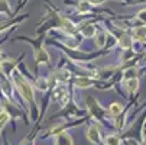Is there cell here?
<instances>
[{"instance_id": "cell-20", "label": "cell", "mask_w": 146, "mask_h": 145, "mask_svg": "<svg viewBox=\"0 0 146 145\" xmlns=\"http://www.w3.org/2000/svg\"><path fill=\"white\" fill-rule=\"evenodd\" d=\"M137 17L142 20V22H145L146 23V9H143V10H140L139 13H137Z\"/></svg>"}, {"instance_id": "cell-1", "label": "cell", "mask_w": 146, "mask_h": 145, "mask_svg": "<svg viewBox=\"0 0 146 145\" xmlns=\"http://www.w3.org/2000/svg\"><path fill=\"white\" fill-rule=\"evenodd\" d=\"M15 81H16V86H17L20 94L25 97V100L29 102V103H32V102H33V90H32V86H31L29 83H28L22 76H20V74H16V76H15Z\"/></svg>"}, {"instance_id": "cell-21", "label": "cell", "mask_w": 146, "mask_h": 145, "mask_svg": "<svg viewBox=\"0 0 146 145\" xmlns=\"http://www.w3.org/2000/svg\"><path fill=\"white\" fill-rule=\"evenodd\" d=\"M38 87H39L40 90H45V89H46V81L42 80V78H39V80H38Z\"/></svg>"}, {"instance_id": "cell-18", "label": "cell", "mask_w": 146, "mask_h": 145, "mask_svg": "<svg viewBox=\"0 0 146 145\" xmlns=\"http://www.w3.org/2000/svg\"><path fill=\"white\" fill-rule=\"evenodd\" d=\"M9 120V113L6 110H0V123H6Z\"/></svg>"}, {"instance_id": "cell-11", "label": "cell", "mask_w": 146, "mask_h": 145, "mask_svg": "<svg viewBox=\"0 0 146 145\" xmlns=\"http://www.w3.org/2000/svg\"><path fill=\"white\" fill-rule=\"evenodd\" d=\"M121 110H123V106L120 105V103H111V105H110V113H111L113 116L120 115Z\"/></svg>"}, {"instance_id": "cell-2", "label": "cell", "mask_w": 146, "mask_h": 145, "mask_svg": "<svg viewBox=\"0 0 146 145\" xmlns=\"http://www.w3.org/2000/svg\"><path fill=\"white\" fill-rule=\"evenodd\" d=\"M35 61L38 64H48L49 63V54L44 48H38L35 51Z\"/></svg>"}, {"instance_id": "cell-13", "label": "cell", "mask_w": 146, "mask_h": 145, "mask_svg": "<svg viewBox=\"0 0 146 145\" xmlns=\"http://www.w3.org/2000/svg\"><path fill=\"white\" fill-rule=\"evenodd\" d=\"M75 84H77L78 87L84 89V87H88V86L91 84V81H90L88 78H77V80H75Z\"/></svg>"}, {"instance_id": "cell-6", "label": "cell", "mask_w": 146, "mask_h": 145, "mask_svg": "<svg viewBox=\"0 0 146 145\" xmlns=\"http://www.w3.org/2000/svg\"><path fill=\"white\" fill-rule=\"evenodd\" d=\"M119 44H120V47L123 48V49H127V48H130L132 47V39H130V36L129 35H121L120 36V39H119Z\"/></svg>"}, {"instance_id": "cell-4", "label": "cell", "mask_w": 146, "mask_h": 145, "mask_svg": "<svg viewBox=\"0 0 146 145\" xmlns=\"http://www.w3.org/2000/svg\"><path fill=\"white\" fill-rule=\"evenodd\" d=\"M55 145H72V138L67 132H62L56 136Z\"/></svg>"}, {"instance_id": "cell-19", "label": "cell", "mask_w": 146, "mask_h": 145, "mask_svg": "<svg viewBox=\"0 0 146 145\" xmlns=\"http://www.w3.org/2000/svg\"><path fill=\"white\" fill-rule=\"evenodd\" d=\"M133 74H136V70L135 68H132V70H127L126 71V80H130V78H136Z\"/></svg>"}, {"instance_id": "cell-9", "label": "cell", "mask_w": 146, "mask_h": 145, "mask_svg": "<svg viewBox=\"0 0 146 145\" xmlns=\"http://www.w3.org/2000/svg\"><path fill=\"white\" fill-rule=\"evenodd\" d=\"M133 35H135V38L136 39H145L146 38V26H140V28H136L135 31H133Z\"/></svg>"}, {"instance_id": "cell-10", "label": "cell", "mask_w": 146, "mask_h": 145, "mask_svg": "<svg viewBox=\"0 0 146 145\" xmlns=\"http://www.w3.org/2000/svg\"><path fill=\"white\" fill-rule=\"evenodd\" d=\"M62 28H64V31H67L68 33H75V26L68 19H62Z\"/></svg>"}, {"instance_id": "cell-7", "label": "cell", "mask_w": 146, "mask_h": 145, "mask_svg": "<svg viewBox=\"0 0 146 145\" xmlns=\"http://www.w3.org/2000/svg\"><path fill=\"white\" fill-rule=\"evenodd\" d=\"M54 97L61 100V103H65V99H67V92L64 90V87H58L55 92H54Z\"/></svg>"}, {"instance_id": "cell-17", "label": "cell", "mask_w": 146, "mask_h": 145, "mask_svg": "<svg viewBox=\"0 0 146 145\" xmlns=\"http://www.w3.org/2000/svg\"><path fill=\"white\" fill-rule=\"evenodd\" d=\"M104 42H106V35H104V33L97 35V38H96V44H97V47H103Z\"/></svg>"}, {"instance_id": "cell-22", "label": "cell", "mask_w": 146, "mask_h": 145, "mask_svg": "<svg viewBox=\"0 0 146 145\" xmlns=\"http://www.w3.org/2000/svg\"><path fill=\"white\" fill-rule=\"evenodd\" d=\"M145 144H146V141H145Z\"/></svg>"}, {"instance_id": "cell-12", "label": "cell", "mask_w": 146, "mask_h": 145, "mask_svg": "<svg viewBox=\"0 0 146 145\" xmlns=\"http://www.w3.org/2000/svg\"><path fill=\"white\" fill-rule=\"evenodd\" d=\"M126 86H127V89H129L130 92H135V90H137V87H139V81H137V78L126 80Z\"/></svg>"}, {"instance_id": "cell-14", "label": "cell", "mask_w": 146, "mask_h": 145, "mask_svg": "<svg viewBox=\"0 0 146 145\" xmlns=\"http://www.w3.org/2000/svg\"><path fill=\"white\" fill-rule=\"evenodd\" d=\"M106 144L107 145H120V139L116 135H110V136L106 138Z\"/></svg>"}, {"instance_id": "cell-15", "label": "cell", "mask_w": 146, "mask_h": 145, "mask_svg": "<svg viewBox=\"0 0 146 145\" xmlns=\"http://www.w3.org/2000/svg\"><path fill=\"white\" fill-rule=\"evenodd\" d=\"M88 10H90V2L88 0H84V2H81L78 5V12L84 13V12H88Z\"/></svg>"}, {"instance_id": "cell-8", "label": "cell", "mask_w": 146, "mask_h": 145, "mask_svg": "<svg viewBox=\"0 0 146 145\" xmlns=\"http://www.w3.org/2000/svg\"><path fill=\"white\" fill-rule=\"evenodd\" d=\"M81 33L84 35L86 38H90V36H93L96 33V28L93 25H84L81 28Z\"/></svg>"}, {"instance_id": "cell-16", "label": "cell", "mask_w": 146, "mask_h": 145, "mask_svg": "<svg viewBox=\"0 0 146 145\" xmlns=\"http://www.w3.org/2000/svg\"><path fill=\"white\" fill-rule=\"evenodd\" d=\"M10 9H9V3L7 0H0V13H9Z\"/></svg>"}, {"instance_id": "cell-5", "label": "cell", "mask_w": 146, "mask_h": 145, "mask_svg": "<svg viewBox=\"0 0 146 145\" xmlns=\"http://www.w3.org/2000/svg\"><path fill=\"white\" fill-rule=\"evenodd\" d=\"M15 68V61H3L2 64H0V70H2L6 76H9L12 73V70Z\"/></svg>"}, {"instance_id": "cell-3", "label": "cell", "mask_w": 146, "mask_h": 145, "mask_svg": "<svg viewBox=\"0 0 146 145\" xmlns=\"http://www.w3.org/2000/svg\"><path fill=\"white\" fill-rule=\"evenodd\" d=\"M87 138H88V139H90L93 144H96V145H100V144H101V139H100L98 129H97V128H94V126L88 128V131H87Z\"/></svg>"}]
</instances>
